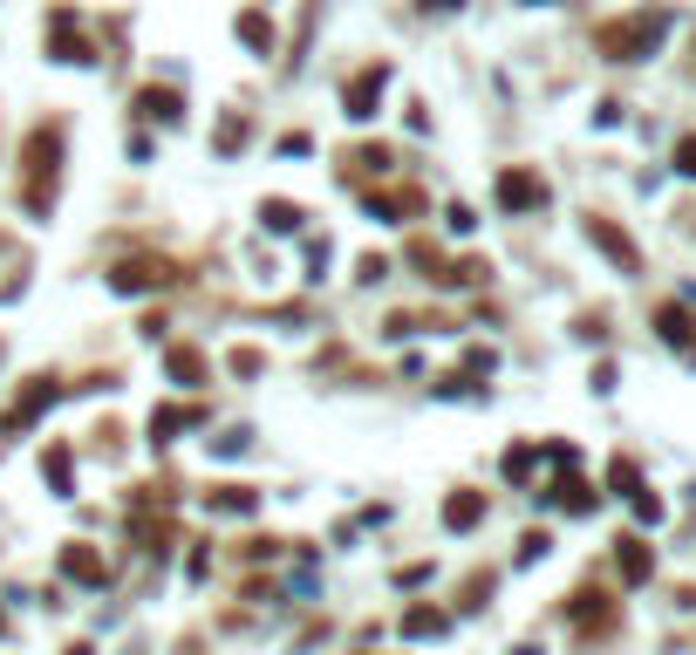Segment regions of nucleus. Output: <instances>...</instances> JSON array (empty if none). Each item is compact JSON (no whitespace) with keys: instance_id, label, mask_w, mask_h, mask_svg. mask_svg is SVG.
I'll use <instances>...</instances> for the list:
<instances>
[{"instance_id":"nucleus-20","label":"nucleus","mask_w":696,"mask_h":655,"mask_svg":"<svg viewBox=\"0 0 696 655\" xmlns=\"http://www.w3.org/2000/svg\"><path fill=\"white\" fill-rule=\"evenodd\" d=\"M348 164H355V171H389V151L383 144H362V151H348Z\"/></svg>"},{"instance_id":"nucleus-6","label":"nucleus","mask_w":696,"mask_h":655,"mask_svg":"<svg viewBox=\"0 0 696 655\" xmlns=\"http://www.w3.org/2000/svg\"><path fill=\"white\" fill-rule=\"evenodd\" d=\"M110 280L123 287V294H137V287H171V280H178V267H171V260H123Z\"/></svg>"},{"instance_id":"nucleus-11","label":"nucleus","mask_w":696,"mask_h":655,"mask_svg":"<svg viewBox=\"0 0 696 655\" xmlns=\"http://www.w3.org/2000/svg\"><path fill=\"white\" fill-rule=\"evenodd\" d=\"M615 560H621V580H628V587H642V580L656 574V553H649L642 540H621V553H615Z\"/></svg>"},{"instance_id":"nucleus-18","label":"nucleus","mask_w":696,"mask_h":655,"mask_svg":"<svg viewBox=\"0 0 696 655\" xmlns=\"http://www.w3.org/2000/svg\"><path fill=\"white\" fill-rule=\"evenodd\" d=\"M403 628H410V635H444V615H437V608H410Z\"/></svg>"},{"instance_id":"nucleus-25","label":"nucleus","mask_w":696,"mask_h":655,"mask_svg":"<svg viewBox=\"0 0 696 655\" xmlns=\"http://www.w3.org/2000/svg\"><path fill=\"white\" fill-rule=\"evenodd\" d=\"M676 171H683V178H696V137H683V144H676Z\"/></svg>"},{"instance_id":"nucleus-14","label":"nucleus","mask_w":696,"mask_h":655,"mask_svg":"<svg viewBox=\"0 0 696 655\" xmlns=\"http://www.w3.org/2000/svg\"><path fill=\"white\" fill-rule=\"evenodd\" d=\"M171 376H178V383H198V376H205V355H198V348H171Z\"/></svg>"},{"instance_id":"nucleus-15","label":"nucleus","mask_w":696,"mask_h":655,"mask_svg":"<svg viewBox=\"0 0 696 655\" xmlns=\"http://www.w3.org/2000/svg\"><path fill=\"white\" fill-rule=\"evenodd\" d=\"M185 424H198V410H157V417H151V437L164 444L171 430H185Z\"/></svg>"},{"instance_id":"nucleus-8","label":"nucleus","mask_w":696,"mask_h":655,"mask_svg":"<svg viewBox=\"0 0 696 655\" xmlns=\"http://www.w3.org/2000/svg\"><path fill=\"white\" fill-rule=\"evenodd\" d=\"M656 328L669 348H683V355H696V314L690 308H656Z\"/></svg>"},{"instance_id":"nucleus-5","label":"nucleus","mask_w":696,"mask_h":655,"mask_svg":"<svg viewBox=\"0 0 696 655\" xmlns=\"http://www.w3.org/2000/svg\"><path fill=\"white\" fill-rule=\"evenodd\" d=\"M499 205L505 212H540L546 205V178L540 171H505L499 178Z\"/></svg>"},{"instance_id":"nucleus-4","label":"nucleus","mask_w":696,"mask_h":655,"mask_svg":"<svg viewBox=\"0 0 696 655\" xmlns=\"http://www.w3.org/2000/svg\"><path fill=\"white\" fill-rule=\"evenodd\" d=\"M587 239H594V246H601L621 273H642V253H635V239H628L615 219H587Z\"/></svg>"},{"instance_id":"nucleus-19","label":"nucleus","mask_w":696,"mask_h":655,"mask_svg":"<svg viewBox=\"0 0 696 655\" xmlns=\"http://www.w3.org/2000/svg\"><path fill=\"white\" fill-rule=\"evenodd\" d=\"M601 615H608V601H601L594 587H580L574 594V621H601Z\"/></svg>"},{"instance_id":"nucleus-9","label":"nucleus","mask_w":696,"mask_h":655,"mask_svg":"<svg viewBox=\"0 0 696 655\" xmlns=\"http://www.w3.org/2000/svg\"><path fill=\"white\" fill-rule=\"evenodd\" d=\"M62 574L69 580H89V587H103V580H110V567H103V553H89V546H62Z\"/></svg>"},{"instance_id":"nucleus-7","label":"nucleus","mask_w":696,"mask_h":655,"mask_svg":"<svg viewBox=\"0 0 696 655\" xmlns=\"http://www.w3.org/2000/svg\"><path fill=\"white\" fill-rule=\"evenodd\" d=\"M48 35H55V62H89V48H82L76 14H69V7H55V14H48Z\"/></svg>"},{"instance_id":"nucleus-3","label":"nucleus","mask_w":696,"mask_h":655,"mask_svg":"<svg viewBox=\"0 0 696 655\" xmlns=\"http://www.w3.org/2000/svg\"><path fill=\"white\" fill-rule=\"evenodd\" d=\"M383 89H389V69H383V62L355 69V76H348V89H342V110L355 116V123H369V116H376V103H383Z\"/></svg>"},{"instance_id":"nucleus-17","label":"nucleus","mask_w":696,"mask_h":655,"mask_svg":"<svg viewBox=\"0 0 696 655\" xmlns=\"http://www.w3.org/2000/svg\"><path fill=\"white\" fill-rule=\"evenodd\" d=\"M212 505H219V512H253V492H246V485H219Z\"/></svg>"},{"instance_id":"nucleus-1","label":"nucleus","mask_w":696,"mask_h":655,"mask_svg":"<svg viewBox=\"0 0 696 655\" xmlns=\"http://www.w3.org/2000/svg\"><path fill=\"white\" fill-rule=\"evenodd\" d=\"M669 35V14L662 7H649V14H628V21H608L601 35H594V48L608 55V62H642V55H656V41Z\"/></svg>"},{"instance_id":"nucleus-23","label":"nucleus","mask_w":696,"mask_h":655,"mask_svg":"<svg viewBox=\"0 0 696 655\" xmlns=\"http://www.w3.org/2000/svg\"><path fill=\"white\" fill-rule=\"evenodd\" d=\"M560 505H574V512H587V505H594V492H587L580 478H567V485H560Z\"/></svg>"},{"instance_id":"nucleus-13","label":"nucleus","mask_w":696,"mask_h":655,"mask_svg":"<svg viewBox=\"0 0 696 655\" xmlns=\"http://www.w3.org/2000/svg\"><path fill=\"white\" fill-rule=\"evenodd\" d=\"M239 41H246V48H260V55H273V21L260 14V7H246V14H239Z\"/></svg>"},{"instance_id":"nucleus-21","label":"nucleus","mask_w":696,"mask_h":655,"mask_svg":"<svg viewBox=\"0 0 696 655\" xmlns=\"http://www.w3.org/2000/svg\"><path fill=\"white\" fill-rule=\"evenodd\" d=\"M212 144H219V151H239V144H246V116H226V123H219V137H212Z\"/></svg>"},{"instance_id":"nucleus-22","label":"nucleus","mask_w":696,"mask_h":655,"mask_svg":"<svg viewBox=\"0 0 696 655\" xmlns=\"http://www.w3.org/2000/svg\"><path fill=\"white\" fill-rule=\"evenodd\" d=\"M608 485H615V492H628V499H635V492H642V471H635V464H621V458H615V471H608Z\"/></svg>"},{"instance_id":"nucleus-26","label":"nucleus","mask_w":696,"mask_h":655,"mask_svg":"<svg viewBox=\"0 0 696 655\" xmlns=\"http://www.w3.org/2000/svg\"><path fill=\"white\" fill-rule=\"evenodd\" d=\"M526 7H540V0H526Z\"/></svg>"},{"instance_id":"nucleus-12","label":"nucleus","mask_w":696,"mask_h":655,"mask_svg":"<svg viewBox=\"0 0 696 655\" xmlns=\"http://www.w3.org/2000/svg\"><path fill=\"white\" fill-rule=\"evenodd\" d=\"M478 519H485V492H458V499L444 505V526H451V533H471Z\"/></svg>"},{"instance_id":"nucleus-16","label":"nucleus","mask_w":696,"mask_h":655,"mask_svg":"<svg viewBox=\"0 0 696 655\" xmlns=\"http://www.w3.org/2000/svg\"><path fill=\"white\" fill-rule=\"evenodd\" d=\"M260 219H267L273 232H294V226H301V212H294L287 198H273V205H260Z\"/></svg>"},{"instance_id":"nucleus-10","label":"nucleus","mask_w":696,"mask_h":655,"mask_svg":"<svg viewBox=\"0 0 696 655\" xmlns=\"http://www.w3.org/2000/svg\"><path fill=\"white\" fill-rule=\"evenodd\" d=\"M178 110H185V103H178V89H137V116H151V123H178Z\"/></svg>"},{"instance_id":"nucleus-24","label":"nucleus","mask_w":696,"mask_h":655,"mask_svg":"<svg viewBox=\"0 0 696 655\" xmlns=\"http://www.w3.org/2000/svg\"><path fill=\"white\" fill-rule=\"evenodd\" d=\"M48 478H55V492H69V451H48Z\"/></svg>"},{"instance_id":"nucleus-2","label":"nucleus","mask_w":696,"mask_h":655,"mask_svg":"<svg viewBox=\"0 0 696 655\" xmlns=\"http://www.w3.org/2000/svg\"><path fill=\"white\" fill-rule=\"evenodd\" d=\"M55 164H62V130H35V137H28V212H48Z\"/></svg>"}]
</instances>
